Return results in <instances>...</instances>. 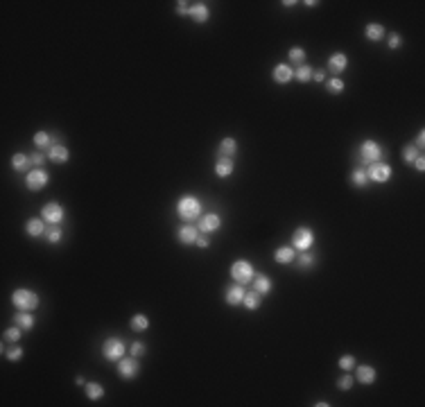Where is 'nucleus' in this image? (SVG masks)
<instances>
[{
  "label": "nucleus",
  "mask_w": 425,
  "mask_h": 407,
  "mask_svg": "<svg viewBox=\"0 0 425 407\" xmlns=\"http://www.w3.org/2000/svg\"><path fill=\"white\" fill-rule=\"evenodd\" d=\"M177 215L183 222H197L201 217V202L195 195H181L177 202Z\"/></svg>",
  "instance_id": "obj_1"
},
{
  "label": "nucleus",
  "mask_w": 425,
  "mask_h": 407,
  "mask_svg": "<svg viewBox=\"0 0 425 407\" xmlns=\"http://www.w3.org/2000/svg\"><path fill=\"white\" fill-rule=\"evenodd\" d=\"M11 303H14L16 310L34 312L36 308H39V303H41V299H39L36 292L27 290V287H18V290L11 292Z\"/></svg>",
  "instance_id": "obj_2"
},
{
  "label": "nucleus",
  "mask_w": 425,
  "mask_h": 407,
  "mask_svg": "<svg viewBox=\"0 0 425 407\" xmlns=\"http://www.w3.org/2000/svg\"><path fill=\"white\" fill-rule=\"evenodd\" d=\"M382 145L380 142H375L373 138H366V140L360 145V163H362L364 168L366 165H371V163L375 161H382Z\"/></svg>",
  "instance_id": "obj_3"
},
{
  "label": "nucleus",
  "mask_w": 425,
  "mask_h": 407,
  "mask_svg": "<svg viewBox=\"0 0 425 407\" xmlns=\"http://www.w3.org/2000/svg\"><path fill=\"white\" fill-rule=\"evenodd\" d=\"M124 353H127V344H124V339H120V337H107L102 344V355L104 360L109 362H118L124 357Z\"/></svg>",
  "instance_id": "obj_4"
},
{
  "label": "nucleus",
  "mask_w": 425,
  "mask_h": 407,
  "mask_svg": "<svg viewBox=\"0 0 425 407\" xmlns=\"http://www.w3.org/2000/svg\"><path fill=\"white\" fill-rule=\"evenodd\" d=\"M253 276H256V270H253V265L249 263V260H236V263L231 265V278L236 280V283L240 285H249L251 280H253Z\"/></svg>",
  "instance_id": "obj_5"
},
{
  "label": "nucleus",
  "mask_w": 425,
  "mask_h": 407,
  "mask_svg": "<svg viewBox=\"0 0 425 407\" xmlns=\"http://www.w3.org/2000/svg\"><path fill=\"white\" fill-rule=\"evenodd\" d=\"M366 179L373 183H387L391 179V165L384 161H375L371 163V165H366Z\"/></svg>",
  "instance_id": "obj_6"
},
{
  "label": "nucleus",
  "mask_w": 425,
  "mask_h": 407,
  "mask_svg": "<svg viewBox=\"0 0 425 407\" xmlns=\"http://www.w3.org/2000/svg\"><path fill=\"white\" fill-rule=\"evenodd\" d=\"M314 244V231L310 226H299L292 235V247L297 251H310Z\"/></svg>",
  "instance_id": "obj_7"
},
{
  "label": "nucleus",
  "mask_w": 425,
  "mask_h": 407,
  "mask_svg": "<svg viewBox=\"0 0 425 407\" xmlns=\"http://www.w3.org/2000/svg\"><path fill=\"white\" fill-rule=\"evenodd\" d=\"M48 183H50V174H48L43 168H34L25 174V186H27V190H32V193L43 190Z\"/></svg>",
  "instance_id": "obj_8"
},
{
  "label": "nucleus",
  "mask_w": 425,
  "mask_h": 407,
  "mask_svg": "<svg viewBox=\"0 0 425 407\" xmlns=\"http://www.w3.org/2000/svg\"><path fill=\"white\" fill-rule=\"evenodd\" d=\"M41 217L46 219V224H61L63 217H66V210H63V206L59 202H48L46 206L41 208Z\"/></svg>",
  "instance_id": "obj_9"
},
{
  "label": "nucleus",
  "mask_w": 425,
  "mask_h": 407,
  "mask_svg": "<svg viewBox=\"0 0 425 407\" xmlns=\"http://www.w3.org/2000/svg\"><path fill=\"white\" fill-rule=\"evenodd\" d=\"M140 373V362L138 357H122V360H118V376L122 378V380H133V378Z\"/></svg>",
  "instance_id": "obj_10"
},
{
  "label": "nucleus",
  "mask_w": 425,
  "mask_h": 407,
  "mask_svg": "<svg viewBox=\"0 0 425 407\" xmlns=\"http://www.w3.org/2000/svg\"><path fill=\"white\" fill-rule=\"evenodd\" d=\"M199 233H213V231H220L222 229V215L217 213H206L199 217V224H197Z\"/></svg>",
  "instance_id": "obj_11"
},
{
  "label": "nucleus",
  "mask_w": 425,
  "mask_h": 407,
  "mask_svg": "<svg viewBox=\"0 0 425 407\" xmlns=\"http://www.w3.org/2000/svg\"><path fill=\"white\" fill-rule=\"evenodd\" d=\"M346 68H349V57L344 55V52H333V55L328 57V72L333 77H339Z\"/></svg>",
  "instance_id": "obj_12"
},
{
  "label": "nucleus",
  "mask_w": 425,
  "mask_h": 407,
  "mask_svg": "<svg viewBox=\"0 0 425 407\" xmlns=\"http://www.w3.org/2000/svg\"><path fill=\"white\" fill-rule=\"evenodd\" d=\"M244 294H246L244 285H240V283H236V280H233V285H229V287L224 290V301L229 305H242Z\"/></svg>",
  "instance_id": "obj_13"
},
{
  "label": "nucleus",
  "mask_w": 425,
  "mask_h": 407,
  "mask_svg": "<svg viewBox=\"0 0 425 407\" xmlns=\"http://www.w3.org/2000/svg\"><path fill=\"white\" fill-rule=\"evenodd\" d=\"M272 77L276 84H290L294 79V68L290 64H276L272 70Z\"/></svg>",
  "instance_id": "obj_14"
},
{
  "label": "nucleus",
  "mask_w": 425,
  "mask_h": 407,
  "mask_svg": "<svg viewBox=\"0 0 425 407\" xmlns=\"http://www.w3.org/2000/svg\"><path fill=\"white\" fill-rule=\"evenodd\" d=\"M251 285H253V290H256L260 296L272 294V290H274V280L269 278L267 274H256L253 276V280H251Z\"/></svg>",
  "instance_id": "obj_15"
},
{
  "label": "nucleus",
  "mask_w": 425,
  "mask_h": 407,
  "mask_svg": "<svg viewBox=\"0 0 425 407\" xmlns=\"http://www.w3.org/2000/svg\"><path fill=\"white\" fill-rule=\"evenodd\" d=\"M197 238H199V229L197 226H192V224H183L179 231H177V240H179L181 244H195Z\"/></svg>",
  "instance_id": "obj_16"
},
{
  "label": "nucleus",
  "mask_w": 425,
  "mask_h": 407,
  "mask_svg": "<svg viewBox=\"0 0 425 407\" xmlns=\"http://www.w3.org/2000/svg\"><path fill=\"white\" fill-rule=\"evenodd\" d=\"M46 154L52 163H68L70 161V149H68L66 145H61V142H55Z\"/></svg>",
  "instance_id": "obj_17"
},
{
  "label": "nucleus",
  "mask_w": 425,
  "mask_h": 407,
  "mask_svg": "<svg viewBox=\"0 0 425 407\" xmlns=\"http://www.w3.org/2000/svg\"><path fill=\"white\" fill-rule=\"evenodd\" d=\"M215 174L220 179H226V177H231L233 174V170H236V163H233V158H229V156H220L215 161Z\"/></svg>",
  "instance_id": "obj_18"
},
{
  "label": "nucleus",
  "mask_w": 425,
  "mask_h": 407,
  "mask_svg": "<svg viewBox=\"0 0 425 407\" xmlns=\"http://www.w3.org/2000/svg\"><path fill=\"white\" fill-rule=\"evenodd\" d=\"M188 16L195 23H206V20L210 18V9H208V5L206 2H195V5H190V11H188Z\"/></svg>",
  "instance_id": "obj_19"
},
{
  "label": "nucleus",
  "mask_w": 425,
  "mask_h": 407,
  "mask_svg": "<svg viewBox=\"0 0 425 407\" xmlns=\"http://www.w3.org/2000/svg\"><path fill=\"white\" fill-rule=\"evenodd\" d=\"M25 233L30 235V238L46 235V219H43V217H30L25 222Z\"/></svg>",
  "instance_id": "obj_20"
},
{
  "label": "nucleus",
  "mask_w": 425,
  "mask_h": 407,
  "mask_svg": "<svg viewBox=\"0 0 425 407\" xmlns=\"http://www.w3.org/2000/svg\"><path fill=\"white\" fill-rule=\"evenodd\" d=\"M355 369H358V382H362V385H373L375 378H378L371 364H355Z\"/></svg>",
  "instance_id": "obj_21"
},
{
  "label": "nucleus",
  "mask_w": 425,
  "mask_h": 407,
  "mask_svg": "<svg viewBox=\"0 0 425 407\" xmlns=\"http://www.w3.org/2000/svg\"><path fill=\"white\" fill-rule=\"evenodd\" d=\"M294 258H297V249H294V247H278V249L274 251V260H276L278 265H292Z\"/></svg>",
  "instance_id": "obj_22"
},
{
  "label": "nucleus",
  "mask_w": 425,
  "mask_h": 407,
  "mask_svg": "<svg viewBox=\"0 0 425 407\" xmlns=\"http://www.w3.org/2000/svg\"><path fill=\"white\" fill-rule=\"evenodd\" d=\"M14 324L18 326V328H23V331H32V328H34V324H36V319H34V315H32V312L18 310L14 315Z\"/></svg>",
  "instance_id": "obj_23"
},
{
  "label": "nucleus",
  "mask_w": 425,
  "mask_h": 407,
  "mask_svg": "<svg viewBox=\"0 0 425 407\" xmlns=\"http://www.w3.org/2000/svg\"><path fill=\"white\" fill-rule=\"evenodd\" d=\"M364 36L369 41H382L384 39V27L382 23H366V27H364Z\"/></svg>",
  "instance_id": "obj_24"
},
{
  "label": "nucleus",
  "mask_w": 425,
  "mask_h": 407,
  "mask_svg": "<svg viewBox=\"0 0 425 407\" xmlns=\"http://www.w3.org/2000/svg\"><path fill=\"white\" fill-rule=\"evenodd\" d=\"M55 142H57V138H52L48 132H36L34 134V145L39 149H46V152H48V149H50Z\"/></svg>",
  "instance_id": "obj_25"
},
{
  "label": "nucleus",
  "mask_w": 425,
  "mask_h": 407,
  "mask_svg": "<svg viewBox=\"0 0 425 407\" xmlns=\"http://www.w3.org/2000/svg\"><path fill=\"white\" fill-rule=\"evenodd\" d=\"M30 165H32V163H30V156H27V154L16 152L14 156H11V168H14L16 172H25Z\"/></svg>",
  "instance_id": "obj_26"
},
{
  "label": "nucleus",
  "mask_w": 425,
  "mask_h": 407,
  "mask_svg": "<svg viewBox=\"0 0 425 407\" xmlns=\"http://www.w3.org/2000/svg\"><path fill=\"white\" fill-rule=\"evenodd\" d=\"M294 263H297L299 270H312L314 263H317V258H314L310 251H301V254L294 258Z\"/></svg>",
  "instance_id": "obj_27"
},
{
  "label": "nucleus",
  "mask_w": 425,
  "mask_h": 407,
  "mask_svg": "<svg viewBox=\"0 0 425 407\" xmlns=\"http://www.w3.org/2000/svg\"><path fill=\"white\" fill-rule=\"evenodd\" d=\"M312 75H314V68L307 66V64H301V66L294 70V79L301 81V84H307V81H312Z\"/></svg>",
  "instance_id": "obj_28"
},
{
  "label": "nucleus",
  "mask_w": 425,
  "mask_h": 407,
  "mask_svg": "<svg viewBox=\"0 0 425 407\" xmlns=\"http://www.w3.org/2000/svg\"><path fill=\"white\" fill-rule=\"evenodd\" d=\"M260 303H262V296L258 294L256 290H251V292H246L244 294V301H242V305H244L246 310H258V308H260Z\"/></svg>",
  "instance_id": "obj_29"
},
{
  "label": "nucleus",
  "mask_w": 425,
  "mask_h": 407,
  "mask_svg": "<svg viewBox=\"0 0 425 407\" xmlns=\"http://www.w3.org/2000/svg\"><path fill=\"white\" fill-rule=\"evenodd\" d=\"M238 152V140L236 138H224V140L220 142V156H229V158H233V154Z\"/></svg>",
  "instance_id": "obj_30"
},
{
  "label": "nucleus",
  "mask_w": 425,
  "mask_h": 407,
  "mask_svg": "<svg viewBox=\"0 0 425 407\" xmlns=\"http://www.w3.org/2000/svg\"><path fill=\"white\" fill-rule=\"evenodd\" d=\"M344 88H346V84H344L342 77H328L326 79V91L330 95H339V93H344Z\"/></svg>",
  "instance_id": "obj_31"
},
{
  "label": "nucleus",
  "mask_w": 425,
  "mask_h": 407,
  "mask_svg": "<svg viewBox=\"0 0 425 407\" xmlns=\"http://www.w3.org/2000/svg\"><path fill=\"white\" fill-rule=\"evenodd\" d=\"M61 238H63L61 224H52L50 229H46V240L50 244H59V242H61Z\"/></svg>",
  "instance_id": "obj_32"
},
{
  "label": "nucleus",
  "mask_w": 425,
  "mask_h": 407,
  "mask_svg": "<svg viewBox=\"0 0 425 407\" xmlns=\"http://www.w3.org/2000/svg\"><path fill=\"white\" fill-rule=\"evenodd\" d=\"M86 396L91 401H100L104 396V387L100 382H86Z\"/></svg>",
  "instance_id": "obj_33"
},
{
  "label": "nucleus",
  "mask_w": 425,
  "mask_h": 407,
  "mask_svg": "<svg viewBox=\"0 0 425 407\" xmlns=\"http://www.w3.org/2000/svg\"><path fill=\"white\" fill-rule=\"evenodd\" d=\"M351 183H353V186H358V188H366V186H369V179H366V172H364L362 168L353 170V172H351Z\"/></svg>",
  "instance_id": "obj_34"
},
{
  "label": "nucleus",
  "mask_w": 425,
  "mask_h": 407,
  "mask_svg": "<svg viewBox=\"0 0 425 407\" xmlns=\"http://www.w3.org/2000/svg\"><path fill=\"white\" fill-rule=\"evenodd\" d=\"M129 324H131V331H136V333H143L149 328V319L145 315H133Z\"/></svg>",
  "instance_id": "obj_35"
},
{
  "label": "nucleus",
  "mask_w": 425,
  "mask_h": 407,
  "mask_svg": "<svg viewBox=\"0 0 425 407\" xmlns=\"http://www.w3.org/2000/svg\"><path fill=\"white\" fill-rule=\"evenodd\" d=\"M23 355H25V351H23L18 344H11L9 348H5V357L9 362H18V360H23Z\"/></svg>",
  "instance_id": "obj_36"
},
{
  "label": "nucleus",
  "mask_w": 425,
  "mask_h": 407,
  "mask_svg": "<svg viewBox=\"0 0 425 407\" xmlns=\"http://www.w3.org/2000/svg\"><path fill=\"white\" fill-rule=\"evenodd\" d=\"M339 369L342 371H351V369H355V364H358V360H355V355H351V353H346V355H342L337 360Z\"/></svg>",
  "instance_id": "obj_37"
},
{
  "label": "nucleus",
  "mask_w": 425,
  "mask_h": 407,
  "mask_svg": "<svg viewBox=\"0 0 425 407\" xmlns=\"http://www.w3.org/2000/svg\"><path fill=\"white\" fill-rule=\"evenodd\" d=\"M21 337H23V328H18V326H11V328L5 331V341H9V344H18Z\"/></svg>",
  "instance_id": "obj_38"
},
{
  "label": "nucleus",
  "mask_w": 425,
  "mask_h": 407,
  "mask_svg": "<svg viewBox=\"0 0 425 407\" xmlns=\"http://www.w3.org/2000/svg\"><path fill=\"white\" fill-rule=\"evenodd\" d=\"M419 156V147L416 145H412V142H407L403 147V161L405 163H414V158Z\"/></svg>",
  "instance_id": "obj_39"
},
{
  "label": "nucleus",
  "mask_w": 425,
  "mask_h": 407,
  "mask_svg": "<svg viewBox=\"0 0 425 407\" xmlns=\"http://www.w3.org/2000/svg\"><path fill=\"white\" fill-rule=\"evenodd\" d=\"M353 385H355V378L351 376L349 371H346V373H344V376L337 380V387L342 389V392H351V389H353Z\"/></svg>",
  "instance_id": "obj_40"
},
{
  "label": "nucleus",
  "mask_w": 425,
  "mask_h": 407,
  "mask_svg": "<svg viewBox=\"0 0 425 407\" xmlns=\"http://www.w3.org/2000/svg\"><path fill=\"white\" fill-rule=\"evenodd\" d=\"M287 57H290L294 64H303V59H305V50H303V48H299V46H294V48H290Z\"/></svg>",
  "instance_id": "obj_41"
},
{
  "label": "nucleus",
  "mask_w": 425,
  "mask_h": 407,
  "mask_svg": "<svg viewBox=\"0 0 425 407\" xmlns=\"http://www.w3.org/2000/svg\"><path fill=\"white\" fill-rule=\"evenodd\" d=\"M46 161H48V154H43V152H32L30 154V163L34 165V168H43Z\"/></svg>",
  "instance_id": "obj_42"
},
{
  "label": "nucleus",
  "mask_w": 425,
  "mask_h": 407,
  "mask_svg": "<svg viewBox=\"0 0 425 407\" xmlns=\"http://www.w3.org/2000/svg\"><path fill=\"white\" fill-rule=\"evenodd\" d=\"M387 46H389V50H398V48L403 46V36H400L398 32H391L389 41H387Z\"/></svg>",
  "instance_id": "obj_43"
},
{
  "label": "nucleus",
  "mask_w": 425,
  "mask_h": 407,
  "mask_svg": "<svg viewBox=\"0 0 425 407\" xmlns=\"http://www.w3.org/2000/svg\"><path fill=\"white\" fill-rule=\"evenodd\" d=\"M145 348H147V346H145L143 341H133L131 348H129V353H131L133 357H143L145 355Z\"/></svg>",
  "instance_id": "obj_44"
},
{
  "label": "nucleus",
  "mask_w": 425,
  "mask_h": 407,
  "mask_svg": "<svg viewBox=\"0 0 425 407\" xmlns=\"http://www.w3.org/2000/svg\"><path fill=\"white\" fill-rule=\"evenodd\" d=\"M197 247H199V249H208L210 247V240H208V235L206 233H199V238H197Z\"/></svg>",
  "instance_id": "obj_45"
},
{
  "label": "nucleus",
  "mask_w": 425,
  "mask_h": 407,
  "mask_svg": "<svg viewBox=\"0 0 425 407\" xmlns=\"http://www.w3.org/2000/svg\"><path fill=\"white\" fill-rule=\"evenodd\" d=\"M188 11H190V5H188V2H183V0H179V2H177V14H179V16H188Z\"/></svg>",
  "instance_id": "obj_46"
},
{
  "label": "nucleus",
  "mask_w": 425,
  "mask_h": 407,
  "mask_svg": "<svg viewBox=\"0 0 425 407\" xmlns=\"http://www.w3.org/2000/svg\"><path fill=\"white\" fill-rule=\"evenodd\" d=\"M414 165H416V170H419V172H423V170H425V158L421 156V154L414 158Z\"/></svg>",
  "instance_id": "obj_47"
},
{
  "label": "nucleus",
  "mask_w": 425,
  "mask_h": 407,
  "mask_svg": "<svg viewBox=\"0 0 425 407\" xmlns=\"http://www.w3.org/2000/svg\"><path fill=\"white\" fill-rule=\"evenodd\" d=\"M312 79H314V81H319V84H321V81H326V70H314Z\"/></svg>",
  "instance_id": "obj_48"
},
{
  "label": "nucleus",
  "mask_w": 425,
  "mask_h": 407,
  "mask_svg": "<svg viewBox=\"0 0 425 407\" xmlns=\"http://www.w3.org/2000/svg\"><path fill=\"white\" fill-rule=\"evenodd\" d=\"M416 147H419V149L425 147V134L423 132H419V136H416Z\"/></svg>",
  "instance_id": "obj_49"
},
{
  "label": "nucleus",
  "mask_w": 425,
  "mask_h": 407,
  "mask_svg": "<svg viewBox=\"0 0 425 407\" xmlns=\"http://www.w3.org/2000/svg\"><path fill=\"white\" fill-rule=\"evenodd\" d=\"M75 382H77V385H79V387H86V380H84L82 376H77V380H75Z\"/></svg>",
  "instance_id": "obj_50"
},
{
  "label": "nucleus",
  "mask_w": 425,
  "mask_h": 407,
  "mask_svg": "<svg viewBox=\"0 0 425 407\" xmlns=\"http://www.w3.org/2000/svg\"><path fill=\"white\" fill-rule=\"evenodd\" d=\"M283 5H285V7H294V5H299V2H294V0H283Z\"/></svg>",
  "instance_id": "obj_51"
},
{
  "label": "nucleus",
  "mask_w": 425,
  "mask_h": 407,
  "mask_svg": "<svg viewBox=\"0 0 425 407\" xmlns=\"http://www.w3.org/2000/svg\"><path fill=\"white\" fill-rule=\"evenodd\" d=\"M314 405H317V407H328V405H330V403H326V401H319V403H314Z\"/></svg>",
  "instance_id": "obj_52"
}]
</instances>
